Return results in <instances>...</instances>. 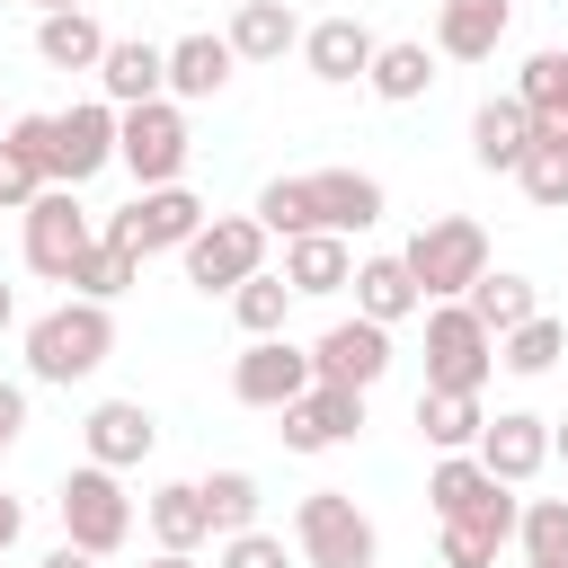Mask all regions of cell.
Instances as JSON below:
<instances>
[{
  "instance_id": "obj_1",
  "label": "cell",
  "mask_w": 568,
  "mask_h": 568,
  "mask_svg": "<svg viewBox=\"0 0 568 568\" xmlns=\"http://www.w3.org/2000/svg\"><path fill=\"white\" fill-rule=\"evenodd\" d=\"M390 213V195H382V178H364V169H311V178H266L257 186V231L266 240H302V231H373Z\"/></svg>"
},
{
  "instance_id": "obj_2",
  "label": "cell",
  "mask_w": 568,
  "mask_h": 568,
  "mask_svg": "<svg viewBox=\"0 0 568 568\" xmlns=\"http://www.w3.org/2000/svg\"><path fill=\"white\" fill-rule=\"evenodd\" d=\"M115 355V311L106 302H62V311H44L36 328H27V373L36 382H89L98 364Z\"/></svg>"
},
{
  "instance_id": "obj_3",
  "label": "cell",
  "mask_w": 568,
  "mask_h": 568,
  "mask_svg": "<svg viewBox=\"0 0 568 568\" xmlns=\"http://www.w3.org/2000/svg\"><path fill=\"white\" fill-rule=\"evenodd\" d=\"M399 266H408V284L426 302H462L488 275V231L470 213H435V222H417V240L399 248Z\"/></svg>"
},
{
  "instance_id": "obj_4",
  "label": "cell",
  "mask_w": 568,
  "mask_h": 568,
  "mask_svg": "<svg viewBox=\"0 0 568 568\" xmlns=\"http://www.w3.org/2000/svg\"><path fill=\"white\" fill-rule=\"evenodd\" d=\"M426 506H435L453 532H479L488 550H506V541H515V515H524V497H515V488H497L470 453H444V462L426 470Z\"/></svg>"
},
{
  "instance_id": "obj_5",
  "label": "cell",
  "mask_w": 568,
  "mask_h": 568,
  "mask_svg": "<svg viewBox=\"0 0 568 568\" xmlns=\"http://www.w3.org/2000/svg\"><path fill=\"white\" fill-rule=\"evenodd\" d=\"M53 515H62V541L89 550V559H115L133 541V497H124V470H98L80 462L62 488H53Z\"/></svg>"
},
{
  "instance_id": "obj_6",
  "label": "cell",
  "mask_w": 568,
  "mask_h": 568,
  "mask_svg": "<svg viewBox=\"0 0 568 568\" xmlns=\"http://www.w3.org/2000/svg\"><path fill=\"white\" fill-rule=\"evenodd\" d=\"M293 550H302V568H364L373 559V515L346 488H311L293 506Z\"/></svg>"
},
{
  "instance_id": "obj_7",
  "label": "cell",
  "mask_w": 568,
  "mask_h": 568,
  "mask_svg": "<svg viewBox=\"0 0 568 568\" xmlns=\"http://www.w3.org/2000/svg\"><path fill=\"white\" fill-rule=\"evenodd\" d=\"M497 373V337L462 311V302H426V390H470Z\"/></svg>"
},
{
  "instance_id": "obj_8",
  "label": "cell",
  "mask_w": 568,
  "mask_h": 568,
  "mask_svg": "<svg viewBox=\"0 0 568 568\" xmlns=\"http://www.w3.org/2000/svg\"><path fill=\"white\" fill-rule=\"evenodd\" d=\"M178 257H186V284L195 293H240L266 266V231H257V213H213Z\"/></svg>"
},
{
  "instance_id": "obj_9",
  "label": "cell",
  "mask_w": 568,
  "mask_h": 568,
  "mask_svg": "<svg viewBox=\"0 0 568 568\" xmlns=\"http://www.w3.org/2000/svg\"><path fill=\"white\" fill-rule=\"evenodd\" d=\"M115 160L133 169V186H178V169H186V115H178V98L124 106L115 115Z\"/></svg>"
},
{
  "instance_id": "obj_10",
  "label": "cell",
  "mask_w": 568,
  "mask_h": 568,
  "mask_svg": "<svg viewBox=\"0 0 568 568\" xmlns=\"http://www.w3.org/2000/svg\"><path fill=\"white\" fill-rule=\"evenodd\" d=\"M204 231V204L186 195V186H142L115 222H106V240L115 248H133V257H160V248H186Z\"/></svg>"
},
{
  "instance_id": "obj_11",
  "label": "cell",
  "mask_w": 568,
  "mask_h": 568,
  "mask_svg": "<svg viewBox=\"0 0 568 568\" xmlns=\"http://www.w3.org/2000/svg\"><path fill=\"white\" fill-rule=\"evenodd\" d=\"M89 240H98V231H89V213H80L71 186H44V195L27 204V266H36L44 284H71V266H80Z\"/></svg>"
},
{
  "instance_id": "obj_12",
  "label": "cell",
  "mask_w": 568,
  "mask_h": 568,
  "mask_svg": "<svg viewBox=\"0 0 568 568\" xmlns=\"http://www.w3.org/2000/svg\"><path fill=\"white\" fill-rule=\"evenodd\" d=\"M302 390H311V346H293V337H248V355L231 364L240 408H293Z\"/></svg>"
},
{
  "instance_id": "obj_13",
  "label": "cell",
  "mask_w": 568,
  "mask_h": 568,
  "mask_svg": "<svg viewBox=\"0 0 568 568\" xmlns=\"http://www.w3.org/2000/svg\"><path fill=\"white\" fill-rule=\"evenodd\" d=\"M470 462H479L497 488H524V479H541V462H550V417H532V408H497V417L479 426Z\"/></svg>"
},
{
  "instance_id": "obj_14",
  "label": "cell",
  "mask_w": 568,
  "mask_h": 568,
  "mask_svg": "<svg viewBox=\"0 0 568 568\" xmlns=\"http://www.w3.org/2000/svg\"><path fill=\"white\" fill-rule=\"evenodd\" d=\"M106 160H115V106H106V98L62 106V115H53V186H71V195H80Z\"/></svg>"
},
{
  "instance_id": "obj_15",
  "label": "cell",
  "mask_w": 568,
  "mask_h": 568,
  "mask_svg": "<svg viewBox=\"0 0 568 568\" xmlns=\"http://www.w3.org/2000/svg\"><path fill=\"white\" fill-rule=\"evenodd\" d=\"M382 373H390V328H373V320H337V328H320V346H311V382L373 390Z\"/></svg>"
},
{
  "instance_id": "obj_16",
  "label": "cell",
  "mask_w": 568,
  "mask_h": 568,
  "mask_svg": "<svg viewBox=\"0 0 568 568\" xmlns=\"http://www.w3.org/2000/svg\"><path fill=\"white\" fill-rule=\"evenodd\" d=\"M98 98H106L115 115H124V106H151V98H169V44H151V36H106Z\"/></svg>"
},
{
  "instance_id": "obj_17",
  "label": "cell",
  "mask_w": 568,
  "mask_h": 568,
  "mask_svg": "<svg viewBox=\"0 0 568 568\" xmlns=\"http://www.w3.org/2000/svg\"><path fill=\"white\" fill-rule=\"evenodd\" d=\"M284 417V444L293 453H328V444H346L355 426H364V390H337V382H311L293 408H275Z\"/></svg>"
},
{
  "instance_id": "obj_18",
  "label": "cell",
  "mask_w": 568,
  "mask_h": 568,
  "mask_svg": "<svg viewBox=\"0 0 568 568\" xmlns=\"http://www.w3.org/2000/svg\"><path fill=\"white\" fill-rule=\"evenodd\" d=\"M80 444H89V462H98V470H133V462L160 444V417H151L142 399H98V408H89V426H80Z\"/></svg>"
},
{
  "instance_id": "obj_19",
  "label": "cell",
  "mask_w": 568,
  "mask_h": 568,
  "mask_svg": "<svg viewBox=\"0 0 568 568\" xmlns=\"http://www.w3.org/2000/svg\"><path fill=\"white\" fill-rule=\"evenodd\" d=\"M373 53H382V36H373L364 18H320V27H302V62H311V80H328V89L364 80Z\"/></svg>"
},
{
  "instance_id": "obj_20",
  "label": "cell",
  "mask_w": 568,
  "mask_h": 568,
  "mask_svg": "<svg viewBox=\"0 0 568 568\" xmlns=\"http://www.w3.org/2000/svg\"><path fill=\"white\" fill-rule=\"evenodd\" d=\"M222 44H231L240 62H284V53L302 44V18H293V0H240L231 27H222Z\"/></svg>"
},
{
  "instance_id": "obj_21",
  "label": "cell",
  "mask_w": 568,
  "mask_h": 568,
  "mask_svg": "<svg viewBox=\"0 0 568 568\" xmlns=\"http://www.w3.org/2000/svg\"><path fill=\"white\" fill-rule=\"evenodd\" d=\"M506 36V0H444L435 9V62H488Z\"/></svg>"
},
{
  "instance_id": "obj_22",
  "label": "cell",
  "mask_w": 568,
  "mask_h": 568,
  "mask_svg": "<svg viewBox=\"0 0 568 568\" xmlns=\"http://www.w3.org/2000/svg\"><path fill=\"white\" fill-rule=\"evenodd\" d=\"M284 284H293V302L302 293H346L355 284V248L337 231H302V240H284Z\"/></svg>"
},
{
  "instance_id": "obj_23",
  "label": "cell",
  "mask_w": 568,
  "mask_h": 568,
  "mask_svg": "<svg viewBox=\"0 0 568 568\" xmlns=\"http://www.w3.org/2000/svg\"><path fill=\"white\" fill-rule=\"evenodd\" d=\"M231 71H240V53H231L222 36H204V27L169 44V98H222Z\"/></svg>"
},
{
  "instance_id": "obj_24",
  "label": "cell",
  "mask_w": 568,
  "mask_h": 568,
  "mask_svg": "<svg viewBox=\"0 0 568 568\" xmlns=\"http://www.w3.org/2000/svg\"><path fill=\"white\" fill-rule=\"evenodd\" d=\"M142 524H151L160 550H204V541H213V524H204V488H195V479L151 488V497H142Z\"/></svg>"
},
{
  "instance_id": "obj_25",
  "label": "cell",
  "mask_w": 568,
  "mask_h": 568,
  "mask_svg": "<svg viewBox=\"0 0 568 568\" xmlns=\"http://www.w3.org/2000/svg\"><path fill=\"white\" fill-rule=\"evenodd\" d=\"M524 151H532V115H524L515 98H488V106L470 115V160L515 178V169H524Z\"/></svg>"
},
{
  "instance_id": "obj_26",
  "label": "cell",
  "mask_w": 568,
  "mask_h": 568,
  "mask_svg": "<svg viewBox=\"0 0 568 568\" xmlns=\"http://www.w3.org/2000/svg\"><path fill=\"white\" fill-rule=\"evenodd\" d=\"M408 311H426V293L408 284V266H399V257H364V266H355V320L399 328Z\"/></svg>"
},
{
  "instance_id": "obj_27",
  "label": "cell",
  "mask_w": 568,
  "mask_h": 568,
  "mask_svg": "<svg viewBox=\"0 0 568 568\" xmlns=\"http://www.w3.org/2000/svg\"><path fill=\"white\" fill-rule=\"evenodd\" d=\"M36 53L53 71H98L106 62V27L89 9H53V18H36Z\"/></svg>"
},
{
  "instance_id": "obj_28",
  "label": "cell",
  "mask_w": 568,
  "mask_h": 568,
  "mask_svg": "<svg viewBox=\"0 0 568 568\" xmlns=\"http://www.w3.org/2000/svg\"><path fill=\"white\" fill-rule=\"evenodd\" d=\"M462 311H470L488 337H506V328H524V320L541 311V293H532V275H506V266H488V275L462 293Z\"/></svg>"
},
{
  "instance_id": "obj_29",
  "label": "cell",
  "mask_w": 568,
  "mask_h": 568,
  "mask_svg": "<svg viewBox=\"0 0 568 568\" xmlns=\"http://www.w3.org/2000/svg\"><path fill=\"white\" fill-rule=\"evenodd\" d=\"M364 89H373V98H390V106L426 98V89H435V44H417V36L382 44V53H373V71H364Z\"/></svg>"
},
{
  "instance_id": "obj_30",
  "label": "cell",
  "mask_w": 568,
  "mask_h": 568,
  "mask_svg": "<svg viewBox=\"0 0 568 568\" xmlns=\"http://www.w3.org/2000/svg\"><path fill=\"white\" fill-rule=\"evenodd\" d=\"M479 426H488V408H479L470 390H417V435H426L435 453H470Z\"/></svg>"
},
{
  "instance_id": "obj_31",
  "label": "cell",
  "mask_w": 568,
  "mask_h": 568,
  "mask_svg": "<svg viewBox=\"0 0 568 568\" xmlns=\"http://www.w3.org/2000/svg\"><path fill=\"white\" fill-rule=\"evenodd\" d=\"M133 275H142V257H133V248H115V240L98 231V240L80 248V266H71V302H115Z\"/></svg>"
},
{
  "instance_id": "obj_32",
  "label": "cell",
  "mask_w": 568,
  "mask_h": 568,
  "mask_svg": "<svg viewBox=\"0 0 568 568\" xmlns=\"http://www.w3.org/2000/svg\"><path fill=\"white\" fill-rule=\"evenodd\" d=\"M559 355H568V328H559L550 311H532L524 328H506V337H497V364H506V373H524V382H532V373H550Z\"/></svg>"
},
{
  "instance_id": "obj_33",
  "label": "cell",
  "mask_w": 568,
  "mask_h": 568,
  "mask_svg": "<svg viewBox=\"0 0 568 568\" xmlns=\"http://www.w3.org/2000/svg\"><path fill=\"white\" fill-rule=\"evenodd\" d=\"M195 488H204V524H213V541H231V532L257 524V479H248V470H213V479H195Z\"/></svg>"
},
{
  "instance_id": "obj_34",
  "label": "cell",
  "mask_w": 568,
  "mask_h": 568,
  "mask_svg": "<svg viewBox=\"0 0 568 568\" xmlns=\"http://www.w3.org/2000/svg\"><path fill=\"white\" fill-rule=\"evenodd\" d=\"M284 311H293V284H284V275H266V266L231 293V320H240L248 337H284Z\"/></svg>"
},
{
  "instance_id": "obj_35",
  "label": "cell",
  "mask_w": 568,
  "mask_h": 568,
  "mask_svg": "<svg viewBox=\"0 0 568 568\" xmlns=\"http://www.w3.org/2000/svg\"><path fill=\"white\" fill-rule=\"evenodd\" d=\"M515 541H524V559H568V497H524Z\"/></svg>"
},
{
  "instance_id": "obj_36",
  "label": "cell",
  "mask_w": 568,
  "mask_h": 568,
  "mask_svg": "<svg viewBox=\"0 0 568 568\" xmlns=\"http://www.w3.org/2000/svg\"><path fill=\"white\" fill-rule=\"evenodd\" d=\"M515 178H524V195H532L541 213H568V142H532Z\"/></svg>"
},
{
  "instance_id": "obj_37",
  "label": "cell",
  "mask_w": 568,
  "mask_h": 568,
  "mask_svg": "<svg viewBox=\"0 0 568 568\" xmlns=\"http://www.w3.org/2000/svg\"><path fill=\"white\" fill-rule=\"evenodd\" d=\"M0 142H9V151H18V160H27L36 178H44V186H53V115H18V124H9Z\"/></svg>"
},
{
  "instance_id": "obj_38",
  "label": "cell",
  "mask_w": 568,
  "mask_h": 568,
  "mask_svg": "<svg viewBox=\"0 0 568 568\" xmlns=\"http://www.w3.org/2000/svg\"><path fill=\"white\" fill-rule=\"evenodd\" d=\"M213 568H284V532H231L222 550H213Z\"/></svg>"
},
{
  "instance_id": "obj_39",
  "label": "cell",
  "mask_w": 568,
  "mask_h": 568,
  "mask_svg": "<svg viewBox=\"0 0 568 568\" xmlns=\"http://www.w3.org/2000/svg\"><path fill=\"white\" fill-rule=\"evenodd\" d=\"M36 195H44V178H36V169H27V160L0 142V213H27Z\"/></svg>"
},
{
  "instance_id": "obj_40",
  "label": "cell",
  "mask_w": 568,
  "mask_h": 568,
  "mask_svg": "<svg viewBox=\"0 0 568 568\" xmlns=\"http://www.w3.org/2000/svg\"><path fill=\"white\" fill-rule=\"evenodd\" d=\"M488 559H497V550H488L479 532H453V524H444V568H488Z\"/></svg>"
},
{
  "instance_id": "obj_41",
  "label": "cell",
  "mask_w": 568,
  "mask_h": 568,
  "mask_svg": "<svg viewBox=\"0 0 568 568\" xmlns=\"http://www.w3.org/2000/svg\"><path fill=\"white\" fill-rule=\"evenodd\" d=\"M18 426H27V390H18V382H0V435L18 444Z\"/></svg>"
},
{
  "instance_id": "obj_42",
  "label": "cell",
  "mask_w": 568,
  "mask_h": 568,
  "mask_svg": "<svg viewBox=\"0 0 568 568\" xmlns=\"http://www.w3.org/2000/svg\"><path fill=\"white\" fill-rule=\"evenodd\" d=\"M18 532H27V506H18V497H9V488H0V550H9V541H18Z\"/></svg>"
},
{
  "instance_id": "obj_43",
  "label": "cell",
  "mask_w": 568,
  "mask_h": 568,
  "mask_svg": "<svg viewBox=\"0 0 568 568\" xmlns=\"http://www.w3.org/2000/svg\"><path fill=\"white\" fill-rule=\"evenodd\" d=\"M36 568H98V559H89V550H71V541H53V550H44Z\"/></svg>"
},
{
  "instance_id": "obj_44",
  "label": "cell",
  "mask_w": 568,
  "mask_h": 568,
  "mask_svg": "<svg viewBox=\"0 0 568 568\" xmlns=\"http://www.w3.org/2000/svg\"><path fill=\"white\" fill-rule=\"evenodd\" d=\"M142 568H204V559H195V550H151Z\"/></svg>"
},
{
  "instance_id": "obj_45",
  "label": "cell",
  "mask_w": 568,
  "mask_h": 568,
  "mask_svg": "<svg viewBox=\"0 0 568 568\" xmlns=\"http://www.w3.org/2000/svg\"><path fill=\"white\" fill-rule=\"evenodd\" d=\"M9 320H18V293H9V284H0V328H9Z\"/></svg>"
},
{
  "instance_id": "obj_46",
  "label": "cell",
  "mask_w": 568,
  "mask_h": 568,
  "mask_svg": "<svg viewBox=\"0 0 568 568\" xmlns=\"http://www.w3.org/2000/svg\"><path fill=\"white\" fill-rule=\"evenodd\" d=\"M550 453H559V462H568V417H559V426H550Z\"/></svg>"
},
{
  "instance_id": "obj_47",
  "label": "cell",
  "mask_w": 568,
  "mask_h": 568,
  "mask_svg": "<svg viewBox=\"0 0 568 568\" xmlns=\"http://www.w3.org/2000/svg\"><path fill=\"white\" fill-rule=\"evenodd\" d=\"M27 9H44V18H53V9H89V0H27Z\"/></svg>"
},
{
  "instance_id": "obj_48",
  "label": "cell",
  "mask_w": 568,
  "mask_h": 568,
  "mask_svg": "<svg viewBox=\"0 0 568 568\" xmlns=\"http://www.w3.org/2000/svg\"><path fill=\"white\" fill-rule=\"evenodd\" d=\"M524 568H568V559H524Z\"/></svg>"
},
{
  "instance_id": "obj_49",
  "label": "cell",
  "mask_w": 568,
  "mask_h": 568,
  "mask_svg": "<svg viewBox=\"0 0 568 568\" xmlns=\"http://www.w3.org/2000/svg\"><path fill=\"white\" fill-rule=\"evenodd\" d=\"M0 462H9V435H0Z\"/></svg>"
},
{
  "instance_id": "obj_50",
  "label": "cell",
  "mask_w": 568,
  "mask_h": 568,
  "mask_svg": "<svg viewBox=\"0 0 568 568\" xmlns=\"http://www.w3.org/2000/svg\"><path fill=\"white\" fill-rule=\"evenodd\" d=\"M364 568H373V559H364Z\"/></svg>"
}]
</instances>
